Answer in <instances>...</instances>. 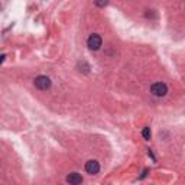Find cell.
Instances as JSON below:
<instances>
[{"mask_svg":"<svg viewBox=\"0 0 185 185\" xmlns=\"http://www.w3.org/2000/svg\"><path fill=\"white\" fill-rule=\"evenodd\" d=\"M101 45H103V39H101V36H100L98 33H93V35L88 36V39H87V46H88L91 51H98V49L101 48Z\"/></svg>","mask_w":185,"mask_h":185,"instance_id":"obj_1","label":"cell"},{"mask_svg":"<svg viewBox=\"0 0 185 185\" xmlns=\"http://www.w3.org/2000/svg\"><path fill=\"white\" fill-rule=\"evenodd\" d=\"M33 84H35V87L36 88L42 90V91H45V90H49L51 88V78L46 77V75H39V77H36L35 80H33Z\"/></svg>","mask_w":185,"mask_h":185,"instance_id":"obj_2","label":"cell"},{"mask_svg":"<svg viewBox=\"0 0 185 185\" xmlns=\"http://www.w3.org/2000/svg\"><path fill=\"white\" fill-rule=\"evenodd\" d=\"M151 93L156 97H163L168 93V87L165 82H153L151 85Z\"/></svg>","mask_w":185,"mask_h":185,"instance_id":"obj_3","label":"cell"},{"mask_svg":"<svg viewBox=\"0 0 185 185\" xmlns=\"http://www.w3.org/2000/svg\"><path fill=\"white\" fill-rule=\"evenodd\" d=\"M100 171V163L96 161V159H91V161L85 162V172L90 174V175H96Z\"/></svg>","mask_w":185,"mask_h":185,"instance_id":"obj_4","label":"cell"},{"mask_svg":"<svg viewBox=\"0 0 185 185\" xmlns=\"http://www.w3.org/2000/svg\"><path fill=\"white\" fill-rule=\"evenodd\" d=\"M67 182L71 185H80L82 184V177L78 172H71L70 175H67Z\"/></svg>","mask_w":185,"mask_h":185,"instance_id":"obj_5","label":"cell"},{"mask_svg":"<svg viewBox=\"0 0 185 185\" xmlns=\"http://www.w3.org/2000/svg\"><path fill=\"white\" fill-rule=\"evenodd\" d=\"M142 136L145 140H149L151 136H152V132H151V127H145V129L142 130Z\"/></svg>","mask_w":185,"mask_h":185,"instance_id":"obj_6","label":"cell"},{"mask_svg":"<svg viewBox=\"0 0 185 185\" xmlns=\"http://www.w3.org/2000/svg\"><path fill=\"white\" fill-rule=\"evenodd\" d=\"M94 3H96L97 7H104L106 4L109 3V0H94Z\"/></svg>","mask_w":185,"mask_h":185,"instance_id":"obj_7","label":"cell"},{"mask_svg":"<svg viewBox=\"0 0 185 185\" xmlns=\"http://www.w3.org/2000/svg\"><path fill=\"white\" fill-rule=\"evenodd\" d=\"M4 59H6V55H4V54H1V55H0V64H3V61H4Z\"/></svg>","mask_w":185,"mask_h":185,"instance_id":"obj_8","label":"cell"}]
</instances>
